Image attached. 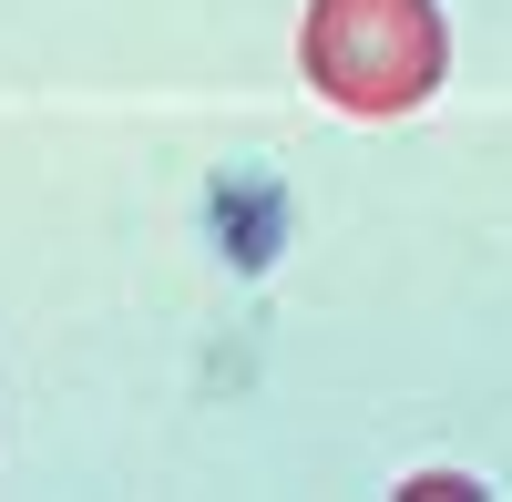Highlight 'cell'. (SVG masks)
Returning a JSON list of instances; mask_svg holds the SVG:
<instances>
[{
  "label": "cell",
  "mask_w": 512,
  "mask_h": 502,
  "mask_svg": "<svg viewBox=\"0 0 512 502\" xmlns=\"http://www.w3.org/2000/svg\"><path fill=\"white\" fill-rule=\"evenodd\" d=\"M441 0H308V31H297V62L338 113H420L441 93Z\"/></svg>",
  "instance_id": "cell-1"
}]
</instances>
